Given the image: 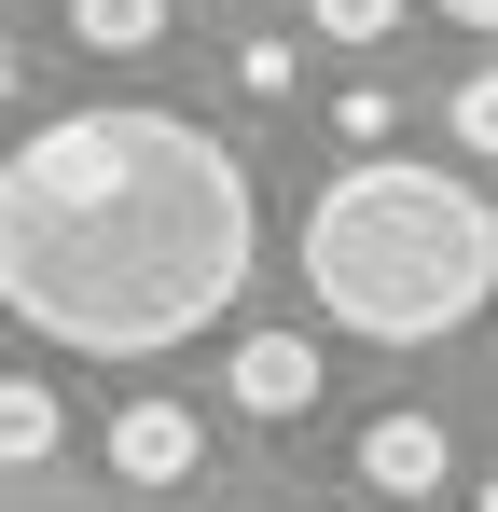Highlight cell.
I'll use <instances>...</instances> for the list:
<instances>
[{"label":"cell","instance_id":"cell-3","mask_svg":"<svg viewBox=\"0 0 498 512\" xmlns=\"http://www.w3.org/2000/svg\"><path fill=\"white\" fill-rule=\"evenodd\" d=\"M194 457H208V429H194V402H166V388L111 416V471H125V485H180Z\"/></svg>","mask_w":498,"mask_h":512},{"label":"cell","instance_id":"cell-4","mask_svg":"<svg viewBox=\"0 0 498 512\" xmlns=\"http://www.w3.org/2000/svg\"><path fill=\"white\" fill-rule=\"evenodd\" d=\"M305 402H319V346L305 333H249L236 346V416L277 429V416H305Z\"/></svg>","mask_w":498,"mask_h":512},{"label":"cell","instance_id":"cell-8","mask_svg":"<svg viewBox=\"0 0 498 512\" xmlns=\"http://www.w3.org/2000/svg\"><path fill=\"white\" fill-rule=\"evenodd\" d=\"M443 125H457V153H485V167H498V70H471V84L443 97Z\"/></svg>","mask_w":498,"mask_h":512},{"label":"cell","instance_id":"cell-1","mask_svg":"<svg viewBox=\"0 0 498 512\" xmlns=\"http://www.w3.org/2000/svg\"><path fill=\"white\" fill-rule=\"evenodd\" d=\"M263 263L249 167L139 97H97L14 139L0 167V305L83 360H166L194 346Z\"/></svg>","mask_w":498,"mask_h":512},{"label":"cell","instance_id":"cell-5","mask_svg":"<svg viewBox=\"0 0 498 512\" xmlns=\"http://www.w3.org/2000/svg\"><path fill=\"white\" fill-rule=\"evenodd\" d=\"M360 471H374V499H429L443 485V416H374L360 429Z\"/></svg>","mask_w":498,"mask_h":512},{"label":"cell","instance_id":"cell-7","mask_svg":"<svg viewBox=\"0 0 498 512\" xmlns=\"http://www.w3.org/2000/svg\"><path fill=\"white\" fill-rule=\"evenodd\" d=\"M70 28L97 42V56H153V42H166V0H70Z\"/></svg>","mask_w":498,"mask_h":512},{"label":"cell","instance_id":"cell-11","mask_svg":"<svg viewBox=\"0 0 498 512\" xmlns=\"http://www.w3.org/2000/svg\"><path fill=\"white\" fill-rule=\"evenodd\" d=\"M0 97H14V28H0Z\"/></svg>","mask_w":498,"mask_h":512},{"label":"cell","instance_id":"cell-2","mask_svg":"<svg viewBox=\"0 0 498 512\" xmlns=\"http://www.w3.org/2000/svg\"><path fill=\"white\" fill-rule=\"evenodd\" d=\"M305 291H319L332 333L360 346H429L457 319H485L498 291V208L443 167H332L319 208H305Z\"/></svg>","mask_w":498,"mask_h":512},{"label":"cell","instance_id":"cell-12","mask_svg":"<svg viewBox=\"0 0 498 512\" xmlns=\"http://www.w3.org/2000/svg\"><path fill=\"white\" fill-rule=\"evenodd\" d=\"M471 512H498V471H485V499H471Z\"/></svg>","mask_w":498,"mask_h":512},{"label":"cell","instance_id":"cell-6","mask_svg":"<svg viewBox=\"0 0 498 512\" xmlns=\"http://www.w3.org/2000/svg\"><path fill=\"white\" fill-rule=\"evenodd\" d=\"M56 443H70V402L42 374H0V471H42Z\"/></svg>","mask_w":498,"mask_h":512},{"label":"cell","instance_id":"cell-9","mask_svg":"<svg viewBox=\"0 0 498 512\" xmlns=\"http://www.w3.org/2000/svg\"><path fill=\"white\" fill-rule=\"evenodd\" d=\"M305 14H319L332 42H388V28H402V0H305Z\"/></svg>","mask_w":498,"mask_h":512},{"label":"cell","instance_id":"cell-10","mask_svg":"<svg viewBox=\"0 0 498 512\" xmlns=\"http://www.w3.org/2000/svg\"><path fill=\"white\" fill-rule=\"evenodd\" d=\"M443 14H457V28H498V0H443Z\"/></svg>","mask_w":498,"mask_h":512}]
</instances>
